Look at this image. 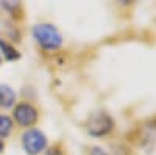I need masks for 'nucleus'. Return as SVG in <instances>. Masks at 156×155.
I'll return each mask as SVG.
<instances>
[{"mask_svg":"<svg viewBox=\"0 0 156 155\" xmlns=\"http://www.w3.org/2000/svg\"><path fill=\"white\" fill-rule=\"evenodd\" d=\"M33 38L45 50H56L62 46V36L51 24H37L33 27Z\"/></svg>","mask_w":156,"mask_h":155,"instance_id":"obj_1","label":"nucleus"},{"mask_svg":"<svg viewBox=\"0 0 156 155\" xmlns=\"http://www.w3.org/2000/svg\"><path fill=\"white\" fill-rule=\"evenodd\" d=\"M22 146L28 155H37L47 147V136L37 128H28L22 135Z\"/></svg>","mask_w":156,"mask_h":155,"instance_id":"obj_2","label":"nucleus"},{"mask_svg":"<svg viewBox=\"0 0 156 155\" xmlns=\"http://www.w3.org/2000/svg\"><path fill=\"white\" fill-rule=\"evenodd\" d=\"M86 127H87V132L92 136H105L112 130L114 122H112L109 114L98 111V113H94L89 116Z\"/></svg>","mask_w":156,"mask_h":155,"instance_id":"obj_3","label":"nucleus"},{"mask_svg":"<svg viewBox=\"0 0 156 155\" xmlns=\"http://www.w3.org/2000/svg\"><path fill=\"white\" fill-rule=\"evenodd\" d=\"M14 119L22 127H31L37 121V110L31 103H17L14 108Z\"/></svg>","mask_w":156,"mask_h":155,"instance_id":"obj_4","label":"nucleus"},{"mask_svg":"<svg viewBox=\"0 0 156 155\" xmlns=\"http://www.w3.org/2000/svg\"><path fill=\"white\" fill-rule=\"evenodd\" d=\"M16 103V93L8 85H0V107L11 108Z\"/></svg>","mask_w":156,"mask_h":155,"instance_id":"obj_5","label":"nucleus"},{"mask_svg":"<svg viewBox=\"0 0 156 155\" xmlns=\"http://www.w3.org/2000/svg\"><path fill=\"white\" fill-rule=\"evenodd\" d=\"M0 52L3 54V58L8 60V61H14V60L19 58L17 50L12 47L11 44H8L6 41H3V39H0Z\"/></svg>","mask_w":156,"mask_h":155,"instance_id":"obj_6","label":"nucleus"},{"mask_svg":"<svg viewBox=\"0 0 156 155\" xmlns=\"http://www.w3.org/2000/svg\"><path fill=\"white\" fill-rule=\"evenodd\" d=\"M12 130V121L6 114H0V138H6Z\"/></svg>","mask_w":156,"mask_h":155,"instance_id":"obj_7","label":"nucleus"},{"mask_svg":"<svg viewBox=\"0 0 156 155\" xmlns=\"http://www.w3.org/2000/svg\"><path fill=\"white\" fill-rule=\"evenodd\" d=\"M89 155H108V152L103 147H100V146H94V147H90Z\"/></svg>","mask_w":156,"mask_h":155,"instance_id":"obj_8","label":"nucleus"},{"mask_svg":"<svg viewBox=\"0 0 156 155\" xmlns=\"http://www.w3.org/2000/svg\"><path fill=\"white\" fill-rule=\"evenodd\" d=\"M0 149H2V144H0Z\"/></svg>","mask_w":156,"mask_h":155,"instance_id":"obj_9","label":"nucleus"},{"mask_svg":"<svg viewBox=\"0 0 156 155\" xmlns=\"http://www.w3.org/2000/svg\"><path fill=\"white\" fill-rule=\"evenodd\" d=\"M0 63H2V58H0Z\"/></svg>","mask_w":156,"mask_h":155,"instance_id":"obj_10","label":"nucleus"}]
</instances>
